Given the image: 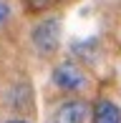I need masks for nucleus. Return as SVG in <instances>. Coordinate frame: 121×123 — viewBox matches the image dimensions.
Returning <instances> with one entry per match:
<instances>
[{"label":"nucleus","instance_id":"f257e3e1","mask_svg":"<svg viewBox=\"0 0 121 123\" xmlns=\"http://www.w3.org/2000/svg\"><path fill=\"white\" fill-rule=\"evenodd\" d=\"M30 43L40 58H53L60 48V20L58 18H43L33 25Z\"/></svg>","mask_w":121,"mask_h":123},{"label":"nucleus","instance_id":"20e7f679","mask_svg":"<svg viewBox=\"0 0 121 123\" xmlns=\"http://www.w3.org/2000/svg\"><path fill=\"white\" fill-rule=\"evenodd\" d=\"M91 121L93 123H121V108L111 100H98Z\"/></svg>","mask_w":121,"mask_h":123},{"label":"nucleus","instance_id":"f03ea898","mask_svg":"<svg viewBox=\"0 0 121 123\" xmlns=\"http://www.w3.org/2000/svg\"><path fill=\"white\" fill-rule=\"evenodd\" d=\"M53 86L66 91V93H76V91H81L86 86V73L81 70L78 63L66 60V63L53 68Z\"/></svg>","mask_w":121,"mask_h":123},{"label":"nucleus","instance_id":"423d86ee","mask_svg":"<svg viewBox=\"0 0 121 123\" xmlns=\"http://www.w3.org/2000/svg\"><path fill=\"white\" fill-rule=\"evenodd\" d=\"M10 23V3L8 0H0V30Z\"/></svg>","mask_w":121,"mask_h":123},{"label":"nucleus","instance_id":"0eeeda50","mask_svg":"<svg viewBox=\"0 0 121 123\" xmlns=\"http://www.w3.org/2000/svg\"><path fill=\"white\" fill-rule=\"evenodd\" d=\"M5 123H28V121H23V118H8Z\"/></svg>","mask_w":121,"mask_h":123},{"label":"nucleus","instance_id":"7ed1b4c3","mask_svg":"<svg viewBox=\"0 0 121 123\" xmlns=\"http://www.w3.org/2000/svg\"><path fill=\"white\" fill-rule=\"evenodd\" d=\"M86 118H88V105L83 98L63 100L53 113V123H86Z\"/></svg>","mask_w":121,"mask_h":123},{"label":"nucleus","instance_id":"39448f33","mask_svg":"<svg viewBox=\"0 0 121 123\" xmlns=\"http://www.w3.org/2000/svg\"><path fill=\"white\" fill-rule=\"evenodd\" d=\"M96 38H88V40H73V45H71V50H73V55L78 60H96Z\"/></svg>","mask_w":121,"mask_h":123}]
</instances>
